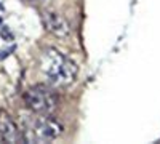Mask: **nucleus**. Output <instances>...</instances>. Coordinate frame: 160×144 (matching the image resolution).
I'll return each instance as SVG.
<instances>
[{"label": "nucleus", "instance_id": "4", "mask_svg": "<svg viewBox=\"0 0 160 144\" xmlns=\"http://www.w3.org/2000/svg\"><path fill=\"white\" fill-rule=\"evenodd\" d=\"M43 24H45V29L55 37L64 38L71 34V24L68 22V19L62 15H59L56 11H45L43 13Z\"/></svg>", "mask_w": 160, "mask_h": 144}, {"label": "nucleus", "instance_id": "3", "mask_svg": "<svg viewBox=\"0 0 160 144\" xmlns=\"http://www.w3.org/2000/svg\"><path fill=\"white\" fill-rule=\"evenodd\" d=\"M28 107L40 115H51L58 107V98L45 85H35L24 93Z\"/></svg>", "mask_w": 160, "mask_h": 144}, {"label": "nucleus", "instance_id": "6", "mask_svg": "<svg viewBox=\"0 0 160 144\" xmlns=\"http://www.w3.org/2000/svg\"><path fill=\"white\" fill-rule=\"evenodd\" d=\"M0 141H2V136H0Z\"/></svg>", "mask_w": 160, "mask_h": 144}, {"label": "nucleus", "instance_id": "1", "mask_svg": "<svg viewBox=\"0 0 160 144\" xmlns=\"http://www.w3.org/2000/svg\"><path fill=\"white\" fill-rule=\"evenodd\" d=\"M40 71L53 87H68L77 77V66L56 48H45L40 56Z\"/></svg>", "mask_w": 160, "mask_h": 144}, {"label": "nucleus", "instance_id": "5", "mask_svg": "<svg viewBox=\"0 0 160 144\" xmlns=\"http://www.w3.org/2000/svg\"><path fill=\"white\" fill-rule=\"evenodd\" d=\"M0 136H2V141L7 142H18L21 139L18 127L5 111H0Z\"/></svg>", "mask_w": 160, "mask_h": 144}, {"label": "nucleus", "instance_id": "2", "mask_svg": "<svg viewBox=\"0 0 160 144\" xmlns=\"http://www.w3.org/2000/svg\"><path fill=\"white\" fill-rule=\"evenodd\" d=\"M62 125L51 119L50 115H42L34 119L31 125L24 130V139L29 142H48L56 139L62 133Z\"/></svg>", "mask_w": 160, "mask_h": 144}]
</instances>
